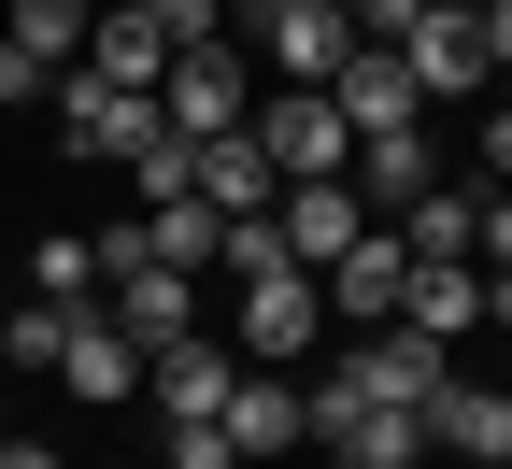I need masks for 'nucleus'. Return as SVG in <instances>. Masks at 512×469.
<instances>
[{
    "mask_svg": "<svg viewBox=\"0 0 512 469\" xmlns=\"http://www.w3.org/2000/svg\"><path fill=\"white\" fill-rule=\"evenodd\" d=\"M242 128H256V157H271L285 185H342V171H356V128H342V100H328V86H271Z\"/></svg>",
    "mask_w": 512,
    "mask_h": 469,
    "instance_id": "1",
    "label": "nucleus"
},
{
    "mask_svg": "<svg viewBox=\"0 0 512 469\" xmlns=\"http://www.w3.org/2000/svg\"><path fill=\"white\" fill-rule=\"evenodd\" d=\"M43 100H57V128H72V157H100V171H128V157H143V143H157V128H171V114H157L143 86H100V72H86V57H72V72H57Z\"/></svg>",
    "mask_w": 512,
    "mask_h": 469,
    "instance_id": "2",
    "label": "nucleus"
},
{
    "mask_svg": "<svg viewBox=\"0 0 512 469\" xmlns=\"http://www.w3.org/2000/svg\"><path fill=\"white\" fill-rule=\"evenodd\" d=\"M399 72H413V100H484V86H498L484 15H470V0H427V15L399 29Z\"/></svg>",
    "mask_w": 512,
    "mask_h": 469,
    "instance_id": "3",
    "label": "nucleus"
},
{
    "mask_svg": "<svg viewBox=\"0 0 512 469\" xmlns=\"http://www.w3.org/2000/svg\"><path fill=\"white\" fill-rule=\"evenodd\" d=\"M313 441H328L342 469H413V455H427V413H399V398H342L328 370H313Z\"/></svg>",
    "mask_w": 512,
    "mask_h": 469,
    "instance_id": "4",
    "label": "nucleus"
},
{
    "mask_svg": "<svg viewBox=\"0 0 512 469\" xmlns=\"http://www.w3.org/2000/svg\"><path fill=\"white\" fill-rule=\"evenodd\" d=\"M242 29L271 43V72H285V86H328L342 57H356V15H342V0H242Z\"/></svg>",
    "mask_w": 512,
    "mask_h": 469,
    "instance_id": "5",
    "label": "nucleus"
},
{
    "mask_svg": "<svg viewBox=\"0 0 512 469\" xmlns=\"http://www.w3.org/2000/svg\"><path fill=\"white\" fill-rule=\"evenodd\" d=\"M313 327H328V285L313 271H256L242 285V370H299Z\"/></svg>",
    "mask_w": 512,
    "mask_h": 469,
    "instance_id": "6",
    "label": "nucleus"
},
{
    "mask_svg": "<svg viewBox=\"0 0 512 469\" xmlns=\"http://www.w3.org/2000/svg\"><path fill=\"white\" fill-rule=\"evenodd\" d=\"M157 114L185 128V143H214V128H242V114H256V86H242V57H228V43H171Z\"/></svg>",
    "mask_w": 512,
    "mask_h": 469,
    "instance_id": "7",
    "label": "nucleus"
},
{
    "mask_svg": "<svg viewBox=\"0 0 512 469\" xmlns=\"http://www.w3.org/2000/svg\"><path fill=\"white\" fill-rule=\"evenodd\" d=\"M228 384H242V342H200V327L143 356V398H157L171 427H228Z\"/></svg>",
    "mask_w": 512,
    "mask_h": 469,
    "instance_id": "8",
    "label": "nucleus"
},
{
    "mask_svg": "<svg viewBox=\"0 0 512 469\" xmlns=\"http://www.w3.org/2000/svg\"><path fill=\"white\" fill-rule=\"evenodd\" d=\"M441 370H456V342H413V327H356V356L328 370L342 398H399V413H427Z\"/></svg>",
    "mask_w": 512,
    "mask_h": 469,
    "instance_id": "9",
    "label": "nucleus"
},
{
    "mask_svg": "<svg viewBox=\"0 0 512 469\" xmlns=\"http://www.w3.org/2000/svg\"><path fill=\"white\" fill-rule=\"evenodd\" d=\"M313 285H328V313H342V327H384V313H399V285H413V242L370 214V228H356V242H342Z\"/></svg>",
    "mask_w": 512,
    "mask_h": 469,
    "instance_id": "10",
    "label": "nucleus"
},
{
    "mask_svg": "<svg viewBox=\"0 0 512 469\" xmlns=\"http://www.w3.org/2000/svg\"><path fill=\"white\" fill-rule=\"evenodd\" d=\"M100 313L157 356V342H185V327H200V271H171V256H143V271H100Z\"/></svg>",
    "mask_w": 512,
    "mask_h": 469,
    "instance_id": "11",
    "label": "nucleus"
},
{
    "mask_svg": "<svg viewBox=\"0 0 512 469\" xmlns=\"http://www.w3.org/2000/svg\"><path fill=\"white\" fill-rule=\"evenodd\" d=\"M57 384H72L86 413H114V398H143V342H128V327L86 299V313H72V342H57Z\"/></svg>",
    "mask_w": 512,
    "mask_h": 469,
    "instance_id": "12",
    "label": "nucleus"
},
{
    "mask_svg": "<svg viewBox=\"0 0 512 469\" xmlns=\"http://www.w3.org/2000/svg\"><path fill=\"white\" fill-rule=\"evenodd\" d=\"M427 455H456V469L512 455V384H470V370H441V398H427Z\"/></svg>",
    "mask_w": 512,
    "mask_h": 469,
    "instance_id": "13",
    "label": "nucleus"
},
{
    "mask_svg": "<svg viewBox=\"0 0 512 469\" xmlns=\"http://www.w3.org/2000/svg\"><path fill=\"white\" fill-rule=\"evenodd\" d=\"M384 327H413V342H470V327H484V271H470V256H413V285H399Z\"/></svg>",
    "mask_w": 512,
    "mask_h": 469,
    "instance_id": "14",
    "label": "nucleus"
},
{
    "mask_svg": "<svg viewBox=\"0 0 512 469\" xmlns=\"http://www.w3.org/2000/svg\"><path fill=\"white\" fill-rule=\"evenodd\" d=\"M299 441H313V384L242 370V384H228V455H299Z\"/></svg>",
    "mask_w": 512,
    "mask_h": 469,
    "instance_id": "15",
    "label": "nucleus"
},
{
    "mask_svg": "<svg viewBox=\"0 0 512 469\" xmlns=\"http://www.w3.org/2000/svg\"><path fill=\"white\" fill-rule=\"evenodd\" d=\"M328 100H342L356 143H370V128H427V100H413V72H399V43H356L342 72H328Z\"/></svg>",
    "mask_w": 512,
    "mask_h": 469,
    "instance_id": "16",
    "label": "nucleus"
},
{
    "mask_svg": "<svg viewBox=\"0 0 512 469\" xmlns=\"http://www.w3.org/2000/svg\"><path fill=\"white\" fill-rule=\"evenodd\" d=\"M271 228H285V256H299V271H328V256L370 228V199H356V185H285V199H271Z\"/></svg>",
    "mask_w": 512,
    "mask_h": 469,
    "instance_id": "17",
    "label": "nucleus"
},
{
    "mask_svg": "<svg viewBox=\"0 0 512 469\" xmlns=\"http://www.w3.org/2000/svg\"><path fill=\"white\" fill-rule=\"evenodd\" d=\"M356 199H370V214H413V199L441 185V157H427V128H370V143H356V171H342Z\"/></svg>",
    "mask_w": 512,
    "mask_h": 469,
    "instance_id": "18",
    "label": "nucleus"
},
{
    "mask_svg": "<svg viewBox=\"0 0 512 469\" xmlns=\"http://www.w3.org/2000/svg\"><path fill=\"white\" fill-rule=\"evenodd\" d=\"M86 72L157 100V72H171V29H157V15H128V0H100V29H86Z\"/></svg>",
    "mask_w": 512,
    "mask_h": 469,
    "instance_id": "19",
    "label": "nucleus"
},
{
    "mask_svg": "<svg viewBox=\"0 0 512 469\" xmlns=\"http://www.w3.org/2000/svg\"><path fill=\"white\" fill-rule=\"evenodd\" d=\"M200 199H214V214H271V199H285V171L256 157V128H214V143H200Z\"/></svg>",
    "mask_w": 512,
    "mask_h": 469,
    "instance_id": "20",
    "label": "nucleus"
},
{
    "mask_svg": "<svg viewBox=\"0 0 512 469\" xmlns=\"http://www.w3.org/2000/svg\"><path fill=\"white\" fill-rule=\"evenodd\" d=\"M86 29H100V0H0V43H29L43 72H72Z\"/></svg>",
    "mask_w": 512,
    "mask_h": 469,
    "instance_id": "21",
    "label": "nucleus"
},
{
    "mask_svg": "<svg viewBox=\"0 0 512 469\" xmlns=\"http://www.w3.org/2000/svg\"><path fill=\"white\" fill-rule=\"evenodd\" d=\"M29 299H100V242L86 228H43L29 242Z\"/></svg>",
    "mask_w": 512,
    "mask_h": 469,
    "instance_id": "22",
    "label": "nucleus"
},
{
    "mask_svg": "<svg viewBox=\"0 0 512 469\" xmlns=\"http://www.w3.org/2000/svg\"><path fill=\"white\" fill-rule=\"evenodd\" d=\"M214 228H228L214 199H157V214H143V242L171 256V271H214Z\"/></svg>",
    "mask_w": 512,
    "mask_h": 469,
    "instance_id": "23",
    "label": "nucleus"
},
{
    "mask_svg": "<svg viewBox=\"0 0 512 469\" xmlns=\"http://www.w3.org/2000/svg\"><path fill=\"white\" fill-rule=\"evenodd\" d=\"M470 214H484V199H456V185H427L413 214H384V228H399L413 256H470Z\"/></svg>",
    "mask_w": 512,
    "mask_h": 469,
    "instance_id": "24",
    "label": "nucleus"
},
{
    "mask_svg": "<svg viewBox=\"0 0 512 469\" xmlns=\"http://www.w3.org/2000/svg\"><path fill=\"white\" fill-rule=\"evenodd\" d=\"M128 185H143V214H157V199H200V143H185V128H157V143L128 157Z\"/></svg>",
    "mask_w": 512,
    "mask_h": 469,
    "instance_id": "25",
    "label": "nucleus"
},
{
    "mask_svg": "<svg viewBox=\"0 0 512 469\" xmlns=\"http://www.w3.org/2000/svg\"><path fill=\"white\" fill-rule=\"evenodd\" d=\"M470 271H512V199H484V214H470Z\"/></svg>",
    "mask_w": 512,
    "mask_h": 469,
    "instance_id": "26",
    "label": "nucleus"
},
{
    "mask_svg": "<svg viewBox=\"0 0 512 469\" xmlns=\"http://www.w3.org/2000/svg\"><path fill=\"white\" fill-rule=\"evenodd\" d=\"M43 86H57L43 57H29V43H0V114H15V100H43Z\"/></svg>",
    "mask_w": 512,
    "mask_h": 469,
    "instance_id": "27",
    "label": "nucleus"
},
{
    "mask_svg": "<svg viewBox=\"0 0 512 469\" xmlns=\"http://www.w3.org/2000/svg\"><path fill=\"white\" fill-rule=\"evenodd\" d=\"M171 469H242V455H228V427H171Z\"/></svg>",
    "mask_w": 512,
    "mask_h": 469,
    "instance_id": "28",
    "label": "nucleus"
},
{
    "mask_svg": "<svg viewBox=\"0 0 512 469\" xmlns=\"http://www.w3.org/2000/svg\"><path fill=\"white\" fill-rule=\"evenodd\" d=\"M470 15H484V57H498V72H512V0H470Z\"/></svg>",
    "mask_w": 512,
    "mask_h": 469,
    "instance_id": "29",
    "label": "nucleus"
},
{
    "mask_svg": "<svg viewBox=\"0 0 512 469\" xmlns=\"http://www.w3.org/2000/svg\"><path fill=\"white\" fill-rule=\"evenodd\" d=\"M0 469H57V455H43V441H0Z\"/></svg>",
    "mask_w": 512,
    "mask_h": 469,
    "instance_id": "30",
    "label": "nucleus"
},
{
    "mask_svg": "<svg viewBox=\"0 0 512 469\" xmlns=\"http://www.w3.org/2000/svg\"><path fill=\"white\" fill-rule=\"evenodd\" d=\"M214 15H242V0H214Z\"/></svg>",
    "mask_w": 512,
    "mask_h": 469,
    "instance_id": "31",
    "label": "nucleus"
},
{
    "mask_svg": "<svg viewBox=\"0 0 512 469\" xmlns=\"http://www.w3.org/2000/svg\"><path fill=\"white\" fill-rule=\"evenodd\" d=\"M0 313H15V299H0Z\"/></svg>",
    "mask_w": 512,
    "mask_h": 469,
    "instance_id": "32",
    "label": "nucleus"
}]
</instances>
